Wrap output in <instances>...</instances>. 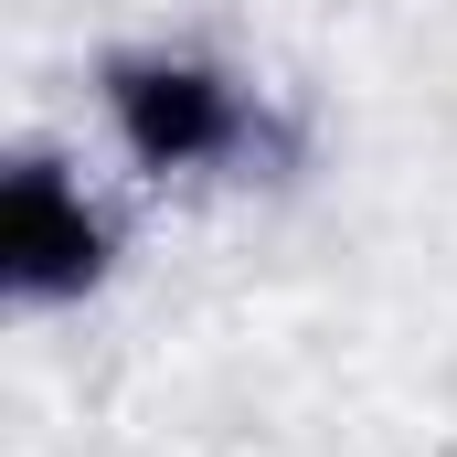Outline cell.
<instances>
[{"label":"cell","instance_id":"1","mask_svg":"<svg viewBox=\"0 0 457 457\" xmlns=\"http://www.w3.org/2000/svg\"><path fill=\"white\" fill-rule=\"evenodd\" d=\"M107 117H117L138 170H192V160L234 149V86L213 64H192V54H128V64H107Z\"/></svg>","mask_w":457,"mask_h":457},{"label":"cell","instance_id":"2","mask_svg":"<svg viewBox=\"0 0 457 457\" xmlns=\"http://www.w3.org/2000/svg\"><path fill=\"white\" fill-rule=\"evenodd\" d=\"M0 266H11V298H86L107 277V224L96 203L54 170V160H21L11 192H0Z\"/></svg>","mask_w":457,"mask_h":457}]
</instances>
